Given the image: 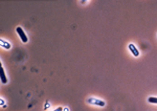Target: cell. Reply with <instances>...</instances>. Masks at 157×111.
<instances>
[{"instance_id":"1","label":"cell","mask_w":157,"mask_h":111,"mask_svg":"<svg viewBox=\"0 0 157 111\" xmlns=\"http://www.w3.org/2000/svg\"><path fill=\"white\" fill-rule=\"evenodd\" d=\"M87 103L91 104V105H95V106H99V107H104L106 105L104 101L102 100H99V99H95V97H90L87 100Z\"/></svg>"},{"instance_id":"2","label":"cell","mask_w":157,"mask_h":111,"mask_svg":"<svg viewBox=\"0 0 157 111\" xmlns=\"http://www.w3.org/2000/svg\"><path fill=\"white\" fill-rule=\"evenodd\" d=\"M17 33H18V35H19V37H20V39L22 40L23 43H26V42L28 41L27 36H26V35H25V33L23 32L22 27H17Z\"/></svg>"},{"instance_id":"3","label":"cell","mask_w":157,"mask_h":111,"mask_svg":"<svg viewBox=\"0 0 157 111\" xmlns=\"http://www.w3.org/2000/svg\"><path fill=\"white\" fill-rule=\"evenodd\" d=\"M128 47H129V50L132 53V55L134 56V57H138V56H139V50L136 48V46H135L133 43H130V44L128 45Z\"/></svg>"},{"instance_id":"4","label":"cell","mask_w":157,"mask_h":111,"mask_svg":"<svg viewBox=\"0 0 157 111\" xmlns=\"http://www.w3.org/2000/svg\"><path fill=\"white\" fill-rule=\"evenodd\" d=\"M0 75H1V82H2L3 84L8 83V79H6L5 72H4V69H3L2 67L0 68Z\"/></svg>"},{"instance_id":"5","label":"cell","mask_w":157,"mask_h":111,"mask_svg":"<svg viewBox=\"0 0 157 111\" xmlns=\"http://www.w3.org/2000/svg\"><path fill=\"white\" fill-rule=\"evenodd\" d=\"M0 43H1V46H2L3 48H5V49H10V48H11V44H10L8 41H4L3 39H1L0 40Z\"/></svg>"},{"instance_id":"6","label":"cell","mask_w":157,"mask_h":111,"mask_svg":"<svg viewBox=\"0 0 157 111\" xmlns=\"http://www.w3.org/2000/svg\"><path fill=\"white\" fill-rule=\"evenodd\" d=\"M149 103H153V104H157V97H149Z\"/></svg>"},{"instance_id":"7","label":"cell","mask_w":157,"mask_h":111,"mask_svg":"<svg viewBox=\"0 0 157 111\" xmlns=\"http://www.w3.org/2000/svg\"><path fill=\"white\" fill-rule=\"evenodd\" d=\"M62 110H64V109L62 108V107H58V108L55 109V110H53V111H62Z\"/></svg>"},{"instance_id":"8","label":"cell","mask_w":157,"mask_h":111,"mask_svg":"<svg viewBox=\"0 0 157 111\" xmlns=\"http://www.w3.org/2000/svg\"><path fill=\"white\" fill-rule=\"evenodd\" d=\"M64 111H68V109H67V108H65V109H64Z\"/></svg>"}]
</instances>
